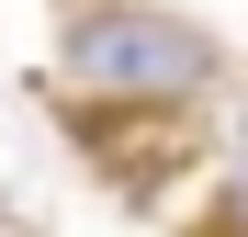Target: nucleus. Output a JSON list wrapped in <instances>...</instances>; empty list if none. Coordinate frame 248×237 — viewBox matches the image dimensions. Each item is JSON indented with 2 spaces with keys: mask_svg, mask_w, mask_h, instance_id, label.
<instances>
[{
  "mask_svg": "<svg viewBox=\"0 0 248 237\" xmlns=\"http://www.w3.org/2000/svg\"><path fill=\"white\" fill-rule=\"evenodd\" d=\"M57 57H68L79 91H102V102H170V113L203 102L215 68H226L215 34L181 23V12H158V0H102V12H79L57 34Z\"/></svg>",
  "mask_w": 248,
  "mask_h": 237,
  "instance_id": "f257e3e1",
  "label": "nucleus"
},
{
  "mask_svg": "<svg viewBox=\"0 0 248 237\" xmlns=\"http://www.w3.org/2000/svg\"><path fill=\"white\" fill-rule=\"evenodd\" d=\"M0 237H23V226H12V215H0Z\"/></svg>",
  "mask_w": 248,
  "mask_h": 237,
  "instance_id": "f03ea898",
  "label": "nucleus"
}]
</instances>
